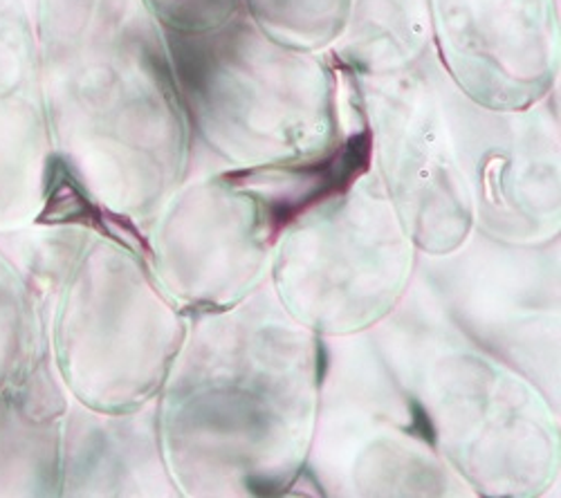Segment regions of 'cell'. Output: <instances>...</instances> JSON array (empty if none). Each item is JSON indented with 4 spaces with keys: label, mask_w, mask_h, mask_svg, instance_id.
<instances>
[{
    "label": "cell",
    "mask_w": 561,
    "mask_h": 498,
    "mask_svg": "<svg viewBox=\"0 0 561 498\" xmlns=\"http://www.w3.org/2000/svg\"><path fill=\"white\" fill-rule=\"evenodd\" d=\"M413 433H417L423 440H430L434 442V427L427 418V414L423 412V406L413 402V416H411V427H409Z\"/></svg>",
    "instance_id": "6da1fadb"
}]
</instances>
